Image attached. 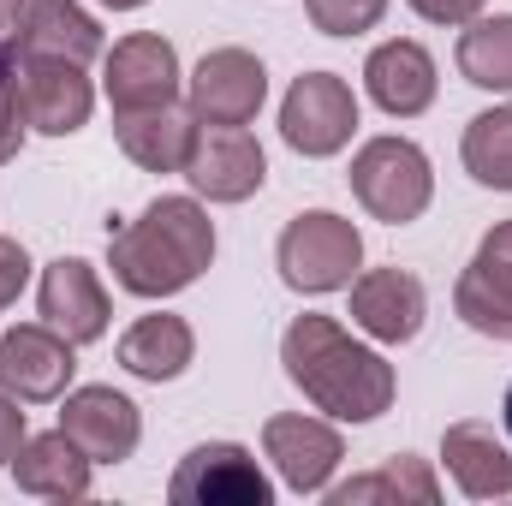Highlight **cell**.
Here are the masks:
<instances>
[{"mask_svg": "<svg viewBox=\"0 0 512 506\" xmlns=\"http://www.w3.org/2000/svg\"><path fill=\"white\" fill-rule=\"evenodd\" d=\"M280 364L286 381L334 423H376L399 393L393 364L376 346L352 340L334 316H298L280 334Z\"/></svg>", "mask_w": 512, "mask_h": 506, "instance_id": "cell-1", "label": "cell"}, {"mask_svg": "<svg viewBox=\"0 0 512 506\" xmlns=\"http://www.w3.org/2000/svg\"><path fill=\"white\" fill-rule=\"evenodd\" d=\"M215 262V221L197 197H155L137 221L108 227V268L131 298H173Z\"/></svg>", "mask_w": 512, "mask_h": 506, "instance_id": "cell-2", "label": "cell"}, {"mask_svg": "<svg viewBox=\"0 0 512 506\" xmlns=\"http://www.w3.org/2000/svg\"><path fill=\"white\" fill-rule=\"evenodd\" d=\"M274 262H280V280L304 298H322V292H340L358 280L364 268V233L334 215V209H304L286 221L280 245H274Z\"/></svg>", "mask_w": 512, "mask_h": 506, "instance_id": "cell-3", "label": "cell"}, {"mask_svg": "<svg viewBox=\"0 0 512 506\" xmlns=\"http://www.w3.org/2000/svg\"><path fill=\"white\" fill-rule=\"evenodd\" d=\"M346 179H352V197L376 221H387V227H411L429 209V197H435V167H429V155L411 137H370V143H358Z\"/></svg>", "mask_w": 512, "mask_h": 506, "instance_id": "cell-4", "label": "cell"}, {"mask_svg": "<svg viewBox=\"0 0 512 506\" xmlns=\"http://www.w3.org/2000/svg\"><path fill=\"white\" fill-rule=\"evenodd\" d=\"M358 131V96L340 72H304L292 78L286 102H280V137L292 155H310V161H328L352 143Z\"/></svg>", "mask_w": 512, "mask_h": 506, "instance_id": "cell-5", "label": "cell"}, {"mask_svg": "<svg viewBox=\"0 0 512 506\" xmlns=\"http://www.w3.org/2000/svg\"><path fill=\"white\" fill-rule=\"evenodd\" d=\"M167 501L173 506H274V483L262 477L251 447H239V441H203L167 477Z\"/></svg>", "mask_w": 512, "mask_h": 506, "instance_id": "cell-6", "label": "cell"}, {"mask_svg": "<svg viewBox=\"0 0 512 506\" xmlns=\"http://www.w3.org/2000/svg\"><path fill=\"white\" fill-rule=\"evenodd\" d=\"M268 102V66L251 48H215L185 78V114L197 126H251Z\"/></svg>", "mask_w": 512, "mask_h": 506, "instance_id": "cell-7", "label": "cell"}, {"mask_svg": "<svg viewBox=\"0 0 512 506\" xmlns=\"http://www.w3.org/2000/svg\"><path fill=\"white\" fill-rule=\"evenodd\" d=\"M179 173L209 203H245L268 185V155L245 126H197Z\"/></svg>", "mask_w": 512, "mask_h": 506, "instance_id": "cell-8", "label": "cell"}, {"mask_svg": "<svg viewBox=\"0 0 512 506\" xmlns=\"http://www.w3.org/2000/svg\"><path fill=\"white\" fill-rule=\"evenodd\" d=\"M179 48L155 30L120 36L102 54V96L114 102V114H143V108H173L179 102Z\"/></svg>", "mask_w": 512, "mask_h": 506, "instance_id": "cell-9", "label": "cell"}, {"mask_svg": "<svg viewBox=\"0 0 512 506\" xmlns=\"http://www.w3.org/2000/svg\"><path fill=\"white\" fill-rule=\"evenodd\" d=\"M72 376H78V346L48 322H18L0 334V393H12L18 405L66 399Z\"/></svg>", "mask_w": 512, "mask_h": 506, "instance_id": "cell-10", "label": "cell"}, {"mask_svg": "<svg viewBox=\"0 0 512 506\" xmlns=\"http://www.w3.org/2000/svg\"><path fill=\"white\" fill-rule=\"evenodd\" d=\"M262 453L274 459V477L292 489V495H328L340 459H346V441L334 423L322 417H304V411H280L262 423Z\"/></svg>", "mask_w": 512, "mask_h": 506, "instance_id": "cell-11", "label": "cell"}, {"mask_svg": "<svg viewBox=\"0 0 512 506\" xmlns=\"http://www.w3.org/2000/svg\"><path fill=\"white\" fill-rule=\"evenodd\" d=\"M453 310L471 334L512 340V221L483 233L477 256L465 262V274L453 286Z\"/></svg>", "mask_w": 512, "mask_h": 506, "instance_id": "cell-12", "label": "cell"}, {"mask_svg": "<svg viewBox=\"0 0 512 506\" xmlns=\"http://www.w3.org/2000/svg\"><path fill=\"white\" fill-rule=\"evenodd\" d=\"M12 78H18V108H24L30 131L72 137V131L90 126L96 84L84 78V66H72V60H18Z\"/></svg>", "mask_w": 512, "mask_h": 506, "instance_id": "cell-13", "label": "cell"}, {"mask_svg": "<svg viewBox=\"0 0 512 506\" xmlns=\"http://www.w3.org/2000/svg\"><path fill=\"white\" fill-rule=\"evenodd\" d=\"M36 310H42V322H48L54 334H66L72 346L102 340V334H108V316H114L108 286H102V274H96L84 256H54V262L42 268Z\"/></svg>", "mask_w": 512, "mask_h": 506, "instance_id": "cell-14", "label": "cell"}, {"mask_svg": "<svg viewBox=\"0 0 512 506\" xmlns=\"http://www.w3.org/2000/svg\"><path fill=\"white\" fill-rule=\"evenodd\" d=\"M60 429L84 447L90 465H126L143 441V417L120 387H66Z\"/></svg>", "mask_w": 512, "mask_h": 506, "instance_id": "cell-15", "label": "cell"}, {"mask_svg": "<svg viewBox=\"0 0 512 506\" xmlns=\"http://www.w3.org/2000/svg\"><path fill=\"white\" fill-rule=\"evenodd\" d=\"M12 54L18 60H72V66H90L96 54H108V42H102V24L78 0H24V12L12 24Z\"/></svg>", "mask_w": 512, "mask_h": 506, "instance_id": "cell-16", "label": "cell"}, {"mask_svg": "<svg viewBox=\"0 0 512 506\" xmlns=\"http://www.w3.org/2000/svg\"><path fill=\"white\" fill-rule=\"evenodd\" d=\"M429 292L405 268H370L352 280V328H364L376 346H405L423 334Z\"/></svg>", "mask_w": 512, "mask_h": 506, "instance_id": "cell-17", "label": "cell"}, {"mask_svg": "<svg viewBox=\"0 0 512 506\" xmlns=\"http://www.w3.org/2000/svg\"><path fill=\"white\" fill-rule=\"evenodd\" d=\"M364 90H370V102L382 108L387 120H417V114H429L441 78H435V60H429L423 42L393 36L382 48H370V60H364Z\"/></svg>", "mask_w": 512, "mask_h": 506, "instance_id": "cell-18", "label": "cell"}, {"mask_svg": "<svg viewBox=\"0 0 512 506\" xmlns=\"http://www.w3.org/2000/svg\"><path fill=\"white\" fill-rule=\"evenodd\" d=\"M441 459H447V477L459 483L465 501H501V495H512V447L489 423H447Z\"/></svg>", "mask_w": 512, "mask_h": 506, "instance_id": "cell-19", "label": "cell"}, {"mask_svg": "<svg viewBox=\"0 0 512 506\" xmlns=\"http://www.w3.org/2000/svg\"><path fill=\"white\" fill-rule=\"evenodd\" d=\"M90 459L84 447L66 435V429H48V435H30L12 459V483L36 501H84L90 495Z\"/></svg>", "mask_w": 512, "mask_h": 506, "instance_id": "cell-20", "label": "cell"}, {"mask_svg": "<svg viewBox=\"0 0 512 506\" xmlns=\"http://www.w3.org/2000/svg\"><path fill=\"white\" fill-rule=\"evenodd\" d=\"M191 358H197V334H191V322L185 316H167V310H155V316H137L126 334H120V364H126L137 381H179L191 370Z\"/></svg>", "mask_w": 512, "mask_h": 506, "instance_id": "cell-21", "label": "cell"}, {"mask_svg": "<svg viewBox=\"0 0 512 506\" xmlns=\"http://www.w3.org/2000/svg\"><path fill=\"white\" fill-rule=\"evenodd\" d=\"M197 120L173 102V108H143V114H114V137L126 149V161H137L143 173H179L185 149H191Z\"/></svg>", "mask_w": 512, "mask_h": 506, "instance_id": "cell-22", "label": "cell"}, {"mask_svg": "<svg viewBox=\"0 0 512 506\" xmlns=\"http://www.w3.org/2000/svg\"><path fill=\"white\" fill-rule=\"evenodd\" d=\"M370 501L435 506L441 501V483H435V471H429L423 459H411V453L387 459V465L364 471V477H352V483H328V506H370Z\"/></svg>", "mask_w": 512, "mask_h": 506, "instance_id": "cell-23", "label": "cell"}, {"mask_svg": "<svg viewBox=\"0 0 512 506\" xmlns=\"http://www.w3.org/2000/svg\"><path fill=\"white\" fill-rule=\"evenodd\" d=\"M459 78L477 84V90H495V96H512V12H495V18H471L459 48Z\"/></svg>", "mask_w": 512, "mask_h": 506, "instance_id": "cell-24", "label": "cell"}, {"mask_svg": "<svg viewBox=\"0 0 512 506\" xmlns=\"http://www.w3.org/2000/svg\"><path fill=\"white\" fill-rule=\"evenodd\" d=\"M459 155H465V173H471L477 185H489V191H512V102L507 108L477 114V120L465 126Z\"/></svg>", "mask_w": 512, "mask_h": 506, "instance_id": "cell-25", "label": "cell"}, {"mask_svg": "<svg viewBox=\"0 0 512 506\" xmlns=\"http://www.w3.org/2000/svg\"><path fill=\"white\" fill-rule=\"evenodd\" d=\"M322 36H364L387 18V0H304Z\"/></svg>", "mask_w": 512, "mask_h": 506, "instance_id": "cell-26", "label": "cell"}, {"mask_svg": "<svg viewBox=\"0 0 512 506\" xmlns=\"http://www.w3.org/2000/svg\"><path fill=\"white\" fill-rule=\"evenodd\" d=\"M12 66H18V54H12V36H6V42H0V167L24 149V131H30L24 108H18V78H12Z\"/></svg>", "mask_w": 512, "mask_h": 506, "instance_id": "cell-27", "label": "cell"}, {"mask_svg": "<svg viewBox=\"0 0 512 506\" xmlns=\"http://www.w3.org/2000/svg\"><path fill=\"white\" fill-rule=\"evenodd\" d=\"M24 280H30V251H24L18 239H6V233H0V310H6V304H18Z\"/></svg>", "mask_w": 512, "mask_h": 506, "instance_id": "cell-28", "label": "cell"}, {"mask_svg": "<svg viewBox=\"0 0 512 506\" xmlns=\"http://www.w3.org/2000/svg\"><path fill=\"white\" fill-rule=\"evenodd\" d=\"M24 441H30V423H24L18 399H12V393H0V465H12Z\"/></svg>", "mask_w": 512, "mask_h": 506, "instance_id": "cell-29", "label": "cell"}, {"mask_svg": "<svg viewBox=\"0 0 512 506\" xmlns=\"http://www.w3.org/2000/svg\"><path fill=\"white\" fill-rule=\"evenodd\" d=\"M483 6L489 0H411V12L429 24H471V18H483Z\"/></svg>", "mask_w": 512, "mask_h": 506, "instance_id": "cell-30", "label": "cell"}, {"mask_svg": "<svg viewBox=\"0 0 512 506\" xmlns=\"http://www.w3.org/2000/svg\"><path fill=\"white\" fill-rule=\"evenodd\" d=\"M18 12H24V0H0V42L12 36V24H18Z\"/></svg>", "mask_w": 512, "mask_h": 506, "instance_id": "cell-31", "label": "cell"}, {"mask_svg": "<svg viewBox=\"0 0 512 506\" xmlns=\"http://www.w3.org/2000/svg\"><path fill=\"white\" fill-rule=\"evenodd\" d=\"M108 12H137V6H149V0H102Z\"/></svg>", "mask_w": 512, "mask_h": 506, "instance_id": "cell-32", "label": "cell"}, {"mask_svg": "<svg viewBox=\"0 0 512 506\" xmlns=\"http://www.w3.org/2000/svg\"><path fill=\"white\" fill-rule=\"evenodd\" d=\"M501 417H507V441H512V387H507V399H501Z\"/></svg>", "mask_w": 512, "mask_h": 506, "instance_id": "cell-33", "label": "cell"}]
</instances>
